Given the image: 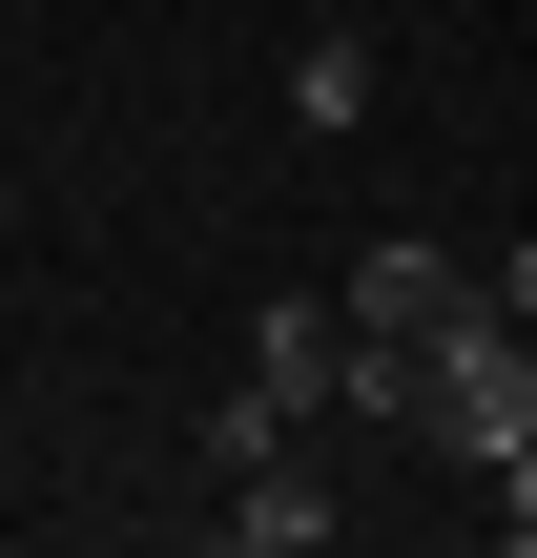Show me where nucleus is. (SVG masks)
<instances>
[{"instance_id":"obj_7","label":"nucleus","mask_w":537,"mask_h":558,"mask_svg":"<svg viewBox=\"0 0 537 558\" xmlns=\"http://www.w3.org/2000/svg\"><path fill=\"white\" fill-rule=\"evenodd\" d=\"M0 476H21V456H0Z\"/></svg>"},{"instance_id":"obj_3","label":"nucleus","mask_w":537,"mask_h":558,"mask_svg":"<svg viewBox=\"0 0 537 558\" xmlns=\"http://www.w3.org/2000/svg\"><path fill=\"white\" fill-rule=\"evenodd\" d=\"M331 373H352V290H331V311H310V290H290V311H248V393L331 414Z\"/></svg>"},{"instance_id":"obj_4","label":"nucleus","mask_w":537,"mask_h":558,"mask_svg":"<svg viewBox=\"0 0 537 558\" xmlns=\"http://www.w3.org/2000/svg\"><path fill=\"white\" fill-rule=\"evenodd\" d=\"M228 538H248V558H310V538H331L310 456H248V476H228Z\"/></svg>"},{"instance_id":"obj_6","label":"nucleus","mask_w":537,"mask_h":558,"mask_svg":"<svg viewBox=\"0 0 537 558\" xmlns=\"http://www.w3.org/2000/svg\"><path fill=\"white\" fill-rule=\"evenodd\" d=\"M497 311H517V352H537V248H517V269H497Z\"/></svg>"},{"instance_id":"obj_2","label":"nucleus","mask_w":537,"mask_h":558,"mask_svg":"<svg viewBox=\"0 0 537 558\" xmlns=\"http://www.w3.org/2000/svg\"><path fill=\"white\" fill-rule=\"evenodd\" d=\"M476 311H497V290H476L435 228H373V248H352V331H414V352H435V331H476Z\"/></svg>"},{"instance_id":"obj_5","label":"nucleus","mask_w":537,"mask_h":558,"mask_svg":"<svg viewBox=\"0 0 537 558\" xmlns=\"http://www.w3.org/2000/svg\"><path fill=\"white\" fill-rule=\"evenodd\" d=\"M290 124L352 145V124H373V41H310V62H290Z\"/></svg>"},{"instance_id":"obj_1","label":"nucleus","mask_w":537,"mask_h":558,"mask_svg":"<svg viewBox=\"0 0 537 558\" xmlns=\"http://www.w3.org/2000/svg\"><path fill=\"white\" fill-rule=\"evenodd\" d=\"M435 435H455L476 476H517V456H537V352H517V311L435 331Z\"/></svg>"}]
</instances>
